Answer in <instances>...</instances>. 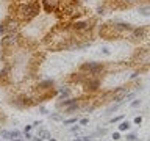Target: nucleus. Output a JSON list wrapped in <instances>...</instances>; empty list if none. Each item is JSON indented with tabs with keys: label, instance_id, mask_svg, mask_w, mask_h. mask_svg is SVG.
Here are the masks:
<instances>
[{
	"label": "nucleus",
	"instance_id": "nucleus-1",
	"mask_svg": "<svg viewBox=\"0 0 150 141\" xmlns=\"http://www.w3.org/2000/svg\"><path fill=\"white\" fill-rule=\"evenodd\" d=\"M39 14V5L36 2H30V3H25V5H21L17 8V16L21 19H25V21H30L35 16Z\"/></svg>",
	"mask_w": 150,
	"mask_h": 141
},
{
	"label": "nucleus",
	"instance_id": "nucleus-2",
	"mask_svg": "<svg viewBox=\"0 0 150 141\" xmlns=\"http://www.w3.org/2000/svg\"><path fill=\"white\" fill-rule=\"evenodd\" d=\"M17 28H19V21H14V19H6L5 22L0 24V33H3V35L16 33Z\"/></svg>",
	"mask_w": 150,
	"mask_h": 141
},
{
	"label": "nucleus",
	"instance_id": "nucleus-3",
	"mask_svg": "<svg viewBox=\"0 0 150 141\" xmlns=\"http://www.w3.org/2000/svg\"><path fill=\"white\" fill-rule=\"evenodd\" d=\"M81 70H86L89 72V77H94V75L100 74L103 70V64L102 63H96V61H91V63H84L81 66Z\"/></svg>",
	"mask_w": 150,
	"mask_h": 141
},
{
	"label": "nucleus",
	"instance_id": "nucleus-4",
	"mask_svg": "<svg viewBox=\"0 0 150 141\" xmlns=\"http://www.w3.org/2000/svg\"><path fill=\"white\" fill-rule=\"evenodd\" d=\"M19 42V35L17 33H9V35H5L2 38V46L6 49V47H14Z\"/></svg>",
	"mask_w": 150,
	"mask_h": 141
},
{
	"label": "nucleus",
	"instance_id": "nucleus-5",
	"mask_svg": "<svg viewBox=\"0 0 150 141\" xmlns=\"http://www.w3.org/2000/svg\"><path fill=\"white\" fill-rule=\"evenodd\" d=\"M42 6L47 13H53L59 6V0H42Z\"/></svg>",
	"mask_w": 150,
	"mask_h": 141
},
{
	"label": "nucleus",
	"instance_id": "nucleus-6",
	"mask_svg": "<svg viewBox=\"0 0 150 141\" xmlns=\"http://www.w3.org/2000/svg\"><path fill=\"white\" fill-rule=\"evenodd\" d=\"M98 86H100V80H98V78H92V77H89V80L84 83L86 91H97Z\"/></svg>",
	"mask_w": 150,
	"mask_h": 141
},
{
	"label": "nucleus",
	"instance_id": "nucleus-7",
	"mask_svg": "<svg viewBox=\"0 0 150 141\" xmlns=\"http://www.w3.org/2000/svg\"><path fill=\"white\" fill-rule=\"evenodd\" d=\"M131 38L133 39H142L145 36V28H134V30H131Z\"/></svg>",
	"mask_w": 150,
	"mask_h": 141
},
{
	"label": "nucleus",
	"instance_id": "nucleus-8",
	"mask_svg": "<svg viewBox=\"0 0 150 141\" xmlns=\"http://www.w3.org/2000/svg\"><path fill=\"white\" fill-rule=\"evenodd\" d=\"M58 93H59V100H64V99H69L70 96V89L69 88H59L58 89Z\"/></svg>",
	"mask_w": 150,
	"mask_h": 141
},
{
	"label": "nucleus",
	"instance_id": "nucleus-9",
	"mask_svg": "<svg viewBox=\"0 0 150 141\" xmlns=\"http://www.w3.org/2000/svg\"><path fill=\"white\" fill-rule=\"evenodd\" d=\"M52 86H53V80H45V82H41L39 83V91H44V89H50Z\"/></svg>",
	"mask_w": 150,
	"mask_h": 141
},
{
	"label": "nucleus",
	"instance_id": "nucleus-10",
	"mask_svg": "<svg viewBox=\"0 0 150 141\" xmlns=\"http://www.w3.org/2000/svg\"><path fill=\"white\" fill-rule=\"evenodd\" d=\"M72 27L75 28V30H86V28H88V22L78 21V22H74V24H72Z\"/></svg>",
	"mask_w": 150,
	"mask_h": 141
},
{
	"label": "nucleus",
	"instance_id": "nucleus-11",
	"mask_svg": "<svg viewBox=\"0 0 150 141\" xmlns=\"http://www.w3.org/2000/svg\"><path fill=\"white\" fill-rule=\"evenodd\" d=\"M22 138V133L19 130H13V132H9V138L8 140H11V141H19Z\"/></svg>",
	"mask_w": 150,
	"mask_h": 141
},
{
	"label": "nucleus",
	"instance_id": "nucleus-12",
	"mask_svg": "<svg viewBox=\"0 0 150 141\" xmlns=\"http://www.w3.org/2000/svg\"><path fill=\"white\" fill-rule=\"evenodd\" d=\"M139 13L142 16H150V6H139Z\"/></svg>",
	"mask_w": 150,
	"mask_h": 141
},
{
	"label": "nucleus",
	"instance_id": "nucleus-13",
	"mask_svg": "<svg viewBox=\"0 0 150 141\" xmlns=\"http://www.w3.org/2000/svg\"><path fill=\"white\" fill-rule=\"evenodd\" d=\"M38 136H39L41 140H45V138H50V133L47 130H42V132H39V133H38Z\"/></svg>",
	"mask_w": 150,
	"mask_h": 141
},
{
	"label": "nucleus",
	"instance_id": "nucleus-14",
	"mask_svg": "<svg viewBox=\"0 0 150 141\" xmlns=\"http://www.w3.org/2000/svg\"><path fill=\"white\" fill-rule=\"evenodd\" d=\"M128 129H130V122H128V121H127V122H122V124L119 125V130H120V132L128 130Z\"/></svg>",
	"mask_w": 150,
	"mask_h": 141
},
{
	"label": "nucleus",
	"instance_id": "nucleus-15",
	"mask_svg": "<svg viewBox=\"0 0 150 141\" xmlns=\"http://www.w3.org/2000/svg\"><path fill=\"white\" fill-rule=\"evenodd\" d=\"M125 138H127V141H136V140H138V136H136L134 133H130V135H127Z\"/></svg>",
	"mask_w": 150,
	"mask_h": 141
},
{
	"label": "nucleus",
	"instance_id": "nucleus-16",
	"mask_svg": "<svg viewBox=\"0 0 150 141\" xmlns=\"http://www.w3.org/2000/svg\"><path fill=\"white\" fill-rule=\"evenodd\" d=\"M77 122V118H70V119H66L64 121V125H69V124H75Z\"/></svg>",
	"mask_w": 150,
	"mask_h": 141
},
{
	"label": "nucleus",
	"instance_id": "nucleus-17",
	"mask_svg": "<svg viewBox=\"0 0 150 141\" xmlns=\"http://www.w3.org/2000/svg\"><path fill=\"white\" fill-rule=\"evenodd\" d=\"M0 135H2V138L8 140L9 138V130H2V132H0Z\"/></svg>",
	"mask_w": 150,
	"mask_h": 141
},
{
	"label": "nucleus",
	"instance_id": "nucleus-18",
	"mask_svg": "<svg viewBox=\"0 0 150 141\" xmlns=\"http://www.w3.org/2000/svg\"><path fill=\"white\" fill-rule=\"evenodd\" d=\"M122 119H124V115H122V116H116V118H112L111 122L114 124V122H119V121H122Z\"/></svg>",
	"mask_w": 150,
	"mask_h": 141
},
{
	"label": "nucleus",
	"instance_id": "nucleus-19",
	"mask_svg": "<svg viewBox=\"0 0 150 141\" xmlns=\"http://www.w3.org/2000/svg\"><path fill=\"white\" fill-rule=\"evenodd\" d=\"M139 105H141V100H133V102H131V107H133V108L139 107Z\"/></svg>",
	"mask_w": 150,
	"mask_h": 141
},
{
	"label": "nucleus",
	"instance_id": "nucleus-20",
	"mask_svg": "<svg viewBox=\"0 0 150 141\" xmlns=\"http://www.w3.org/2000/svg\"><path fill=\"white\" fill-rule=\"evenodd\" d=\"M50 118H52L53 121H61V116H59V115H50Z\"/></svg>",
	"mask_w": 150,
	"mask_h": 141
},
{
	"label": "nucleus",
	"instance_id": "nucleus-21",
	"mask_svg": "<svg viewBox=\"0 0 150 141\" xmlns=\"http://www.w3.org/2000/svg\"><path fill=\"white\" fill-rule=\"evenodd\" d=\"M141 122H142V118H141V116H136V118H134V124H141Z\"/></svg>",
	"mask_w": 150,
	"mask_h": 141
},
{
	"label": "nucleus",
	"instance_id": "nucleus-22",
	"mask_svg": "<svg viewBox=\"0 0 150 141\" xmlns=\"http://www.w3.org/2000/svg\"><path fill=\"white\" fill-rule=\"evenodd\" d=\"M97 13H98V14H105V8H103V6H98V8H97Z\"/></svg>",
	"mask_w": 150,
	"mask_h": 141
},
{
	"label": "nucleus",
	"instance_id": "nucleus-23",
	"mask_svg": "<svg viewBox=\"0 0 150 141\" xmlns=\"http://www.w3.org/2000/svg\"><path fill=\"white\" fill-rule=\"evenodd\" d=\"M112 138H114V140H120V133H119V132H116V133L112 135Z\"/></svg>",
	"mask_w": 150,
	"mask_h": 141
},
{
	"label": "nucleus",
	"instance_id": "nucleus-24",
	"mask_svg": "<svg viewBox=\"0 0 150 141\" xmlns=\"http://www.w3.org/2000/svg\"><path fill=\"white\" fill-rule=\"evenodd\" d=\"M103 53H105V55H110V49H108V47H103Z\"/></svg>",
	"mask_w": 150,
	"mask_h": 141
},
{
	"label": "nucleus",
	"instance_id": "nucleus-25",
	"mask_svg": "<svg viewBox=\"0 0 150 141\" xmlns=\"http://www.w3.org/2000/svg\"><path fill=\"white\" fill-rule=\"evenodd\" d=\"M88 122H89V119H88V118H84V119H81V121H80V124H88Z\"/></svg>",
	"mask_w": 150,
	"mask_h": 141
},
{
	"label": "nucleus",
	"instance_id": "nucleus-26",
	"mask_svg": "<svg viewBox=\"0 0 150 141\" xmlns=\"http://www.w3.org/2000/svg\"><path fill=\"white\" fill-rule=\"evenodd\" d=\"M31 127H33V125H25V129H23V133H25V132H30Z\"/></svg>",
	"mask_w": 150,
	"mask_h": 141
},
{
	"label": "nucleus",
	"instance_id": "nucleus-27",
	"mask_svg": "<svg viewBox=\"0 0 150 141\" xmlns=\"http://www.w3.org/2000/svg\"><path fill=\"white\" fill-rule=\"evenodd\" d=\"M39 111L42 113V115H47V110H45V108H44V107H41V108H39Z\"/></svg>",
	"mask_w": 150,
	"mask_h": 141
},
{
	"label": "nucleus",
	"instance_id": "nucleus-28",
	"mask_svg": "<svg viewBox=\"0 0 150 141\" xmlns=\"http://www.w3.org/2000/svg\"><path fill=\"white\" fill-rule=\"evenodd\" d=\"M78 130H80L78 125H74V127H72V132H78Z\"/></svg>",
	"mask_w": 150,
	"mask_h": 141
},
{
	"label": "nucleus",
	"instance_id": "nucleus-29",
	"mask_svg": "<svg viewBox=\"0 0 150 141\" xmlns=\"http://www.w3.org/2000/svg\"><path fill=\"white\" fill-rule=\"evenodd\" d=\"M74 141H83V138H75Z\"/></svg>",
	"mask_w": 150,
	"mask_h": 141
},
{
	"label": "nucleus",
	"instance_id": "nucleus-30",
	"mask_svg": "<svg viewBox=\"0 0 150 141\" xmlns=\"http://www.w3.org/2000/svg\"><path fill=\"white\" fill-rule=\"evenodd\" d=\"M49 141H56L55 138H49Z\"/></svg>",
	"mask_w": 150,
	"mask_h": 141
},
{
	"label": "nucleus",
	"instance_id": "nucleus-31",
	"mask_svg": "<svg viewBox=\"0 0 150 141\" xmlns=\"http://www.w3.org/2000/svg\"><path fill=\"white\" fill-rule=\"evenodd\" d=\"M127 2H134V0H127Z\"/></svg>",
	"mask_w": 150,
	"mask_h": 141
},
{
	"label": "nucleus",
	"instance_id": "nucleus-32",
	"mask_svg": "<svg viewBox=\"0 0 150 141\" xmlns=\"http://www.w3.org/2000/svg\"><path fill=\"white\" fill-rule=\"evenodd\" d=\"M19 141H21V140H19Z\"/></svg>",
	"mask_w": 150,
	"mask_h": 141
}]
</instances>
